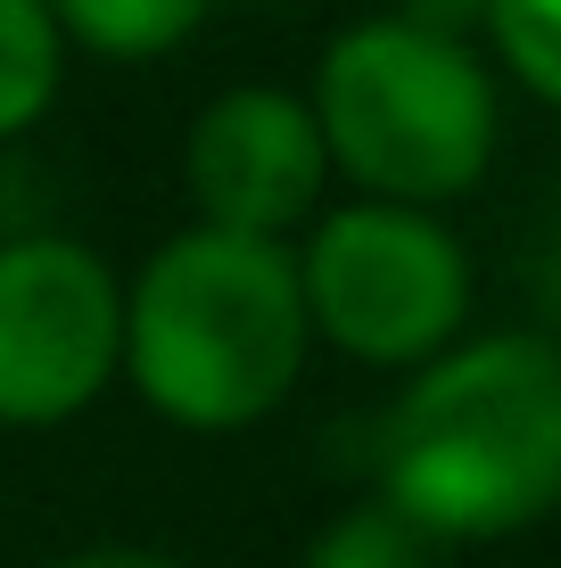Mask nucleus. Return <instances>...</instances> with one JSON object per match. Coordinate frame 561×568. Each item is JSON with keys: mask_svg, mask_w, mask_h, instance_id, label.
Wrapping results in <instances>:
<instances>
[{"mask_svg": "<svg viewBox=\"0 0 561 568\" xmlns=\"http://www.w3.org/2000/svg\"><path fill=\"white\" fill-rule=\"evenodd\" d=\"M380 503L438 544H479L561 503V355L545 338H479L438 355L372 437Z\"/></svg>", "mask_w": 561, "mask_h": 568, "instance_id": "nucleus-1", "label": "nucleus"}, {"mask_svg": "<svg viewBox=\"0 0 561 568\" xmlns=\"http://www.w3.org/2000/svg\"><path fill=\"white\" fill-rule=\"evenodd\" d=\"M305 288L281 240L182 231L124 297V371L182 428H248L298 387Z\"/></svg>", "mask_w": 561, "mask_h": 568, "instance_id": "nucleus-2", "label": "nucleus"}, {"mask_svg": "<svg viewBox=\"0 0 561 568\" xmlns=\"http://www.w3.org/2000/svg\"><path fill=\"white\" fill-rule=\"evenodd\" d=\"M322 156L347 165L380 206H438L488 173L495 156V83L462 42L372 17L322 50L314 74Z\"/></svg>", "mask_w": 561, "mask_h": 568, "instance_id": "nucleus-3", "label": "nucleus"}, {"mask_svg": "<svg viewBox=\"0 0 561 568\" xmlns=\"http://www.w3.org/2000/svg\"><path fill=\"white\" fill-rule=\"evenodd\" d=\"M305 329H322L355 363H421L471 313V264L413 206H347L314 231L298 264Z\"/></svg>", "mask_w": 561, "mask_h": 568, "instance_id": "nucleus-4", "label": "nucleus"}, {"mask_svg": "<svg viewBox=\"0 0 561 568\" xmlns=\"http://www.w3.org/2000/svg\"><path fill=\"white\" fill-rule=\"evenodd\" d=\"M124 363V288L74 240L0 247V428L74 420Z\"/></svg>", "mask_w": 561, "mask_h": 568, "instance_id": "nucleus-5", "label": "nucleus"}, {"mask_svg": "<svg viewBox=\"0 0 561 568\" xmlns=\"http://www.w3.org/2000/svg\"><path fill=\"white\" fill-rule=\"evenodd\" d=\"M190 199H199L207 231L231 240H273V231L305 223V206L322 199V132L314 108L281 83H240L190 124Z\"/></svg>", "mask_w": 561, "mask_h": 568, "instance_id": "nucleus-6", "label": "nucleus"}, {"mask_svg": "<svg viewBox=\"0 0 561 568\" xmlns=\"http://www.w3.org/2000/svg\"><path fill=\"white\" fill-rule=\"evenodd\" d=\"M216 0H50V26L58 42H83L100 58H166L199 33V17Z\"/></svg>", "mask_w": 561, "mask_h": 568, "instance_id": "nucleus-7", "label": "nucleus"}, {"mask_svg": "<svg viewBox=\"0 0 561 568\" xmlns=\"http://www.w3.org/2000/svg\"><path fill=\"white\" fill-rule=\"evenodd\" d=\"M58 58L67 42L50 26V0H0V141L58 100Z\"/></svg>", "mask_w": 561, "mask_h": 568, "instance_id": "nucleus-8", "label": "nucleus"}, {"mask_svg": "<svg viewBox=\"0 0 561 568\" xmlns=\"http://www.w3.org/2000/svg\"><path fill=\"white\" fill-rule=\"evenodd\" d=\"M298 568H447V544L421 536L413 519H397L389 503H355L347 519L322 527Z\"/></svg>", "mask_w": 561, "mask_h": 568, "instance_id": "nucleus-9", "label": "nucleus"}, {"mask_svg": "<svg viewBox=\"0 0 561 568\" xmlns=\"http://www.w3.org/2000/svg\"><path fill=\"white\" fill-rule=\"evenodd\" d=\"M488 33L520 83L561 108V0H488Z\"/></svg>", "mask_w": 561, "mask_h": 568, "instance_id": "nucleus-10", "label": "nucleus"}, {"mask_svg": "<svg viewBox=\"0 0 561 568\" xmlns=\"http://www.w3.org/2000/svg\"><path fill=\"white\" fill-rule=\"evenodd\" d=\"M397 26L430 33V42H462L471 26H488V0H404Z\"/></svg>", "mask_w": 561, "mask_h": 568, "instance_id": "nucleus-11", "label": "nucleus"}, {"mask_svg": "<svg viewBox=\"0 0 561 568\" xmlns=\"http://www.w3.org/2000/svg\"><path fill=\"white\" fill-rule=\"evenodd\" d=\"M58 568H182V560H166V552H149V544H91V552H74V560H58Z\"/></svg>", "mask_w": 561, "mask_h": 568, "instance_id": "nucleus-12", "label": "nucleus"}, {"mask_svg": "<svg viewBox=\"0 0 561 568\" xmlns=\"http://www.w3.org/2000/svg\"><path fill=\"white\" fill-rule=\"evenodd\" d=\"M553 305H561V240H553Z\"/></svg>", "mask_w": 561, "mask_h": 568, "instance_id": "nucleus-13", "label": "nucleus"}]
</instances>
